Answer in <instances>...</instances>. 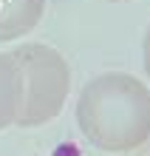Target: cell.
I'll return each instance as SVG.
<instances>
[{
	"label": "cell",
	"instance_id": "277c9868",
	"mask_svg": "<svg viewBox=\"0 0 150 156\" xmlns=\"http://www.w3.org/2000/svg\"><path fill=\"white\" fill-rule=\"evenodd\" d=\"M23 105V74L14 54H0V131L17 122Z\"/></svg>",
	"mask_w": 150,
	"mask_h": 156
},
{
	"label": "cell",
	"instance_id": "5b68a950",
	"mask_svg": "<svg viewBox=\"0 0 150 156\" xmlns=\"http://www.w3.org/2000/svg\"><path fill=\"white\" fill-rule=\"evenodd\" d=\"M142 60H145V71L150 77V29L145 31V40H142Z\"/></svg>",
	"mask_w": 150,
	"mask_h": 156
},
{
	"label": "cell",
	"instance_id": "6da1fadb",
	"mask_svg": "<svg viewBox=\"0 0 150 156\" xmlns=\"http://www.w3.org/2000/svg\"><path fill=\"white\" fill-rule=\"evenodd\" d=\"M77 125L96 151H136L150 136V88L125 71L88 80L77 99Z\"/></svg>",
	"mask_w": 150,
	"mask_h": 156
},
{
	"label": "cell",
	"instance_id": "7a4b0ae2",
	"mask_svg": "<svg viewBox=\"0 0 150 156\" xmlns=\"http://www.w3.org/2000/svg\"><path fill=\"white\" fill-rule=\"evenodd\" d=\"M12 54L23 74V105L14 125L37 128L51 122L62 111L71 88V68L65 57L43 43H26Z\"/></svg>",
	"mask_w": 150,
	"mask_h": 156
},
{
	"label": "cell",
	"instance_id": "3957f363",
	"mask_svg": "<svg viewBox=\"0 0 150 156\" xmlns=\"http://www.w3.org/2000/svg\"><path fill=\"white\" fill-rule=\"evenodd\" d=\"M45 12V0H0V43L29 34Z\"/></svg>",
	"mask_w": 150,
	"mask_h": 156
}]
</instances>
